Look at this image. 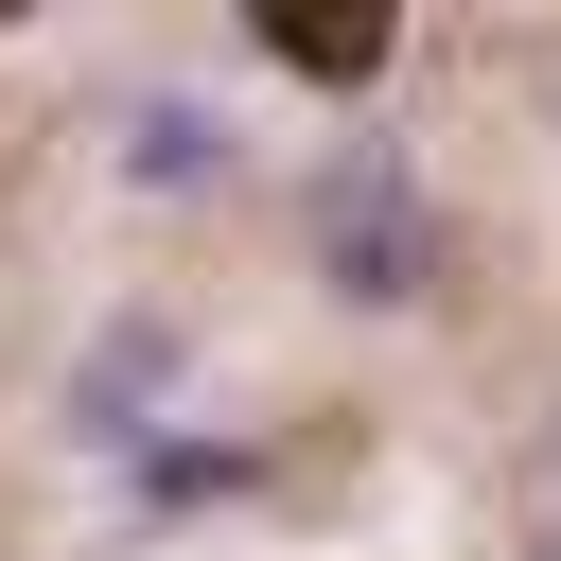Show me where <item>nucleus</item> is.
I'll list each match as a JSON object with an SVG mask.
<instances>
[{"instance_id":"f257e3e1","label":"nucleus","mask_w":561,"mask_h":561,"mask_svg":"<svg viewBox=\"0 0 561 561\" xmlns=\"http://www.w3.org/2000/svg\"><path fill=\"white\" fill-rule=\"evenodd\" d=\"M316 263H333V298H368V316H403L421 298V193H403V158H351L333 193H316Z\"/></svg>"},{"instance_id":"f03ea898","label":"nucleus","mask_w":561,"mask_h":561,"mask_svg":"<svg viewBox=\"0 0 561 561\" xmlns=\"http://www.w3.org/2000/svg\"><path fill=\"white\" fill-rule=\"evenodd\" d=\"M158 386H175V333H158V316H123V333L88 351V386H70V438H105V456H123Z\"/></svg>"},{"instance_id":"7ed1b4c3","label":"nucleus","mask_w":561,"mask_h":561,"mask_svg":"<svg viewBox=\"0 0 561 561\" xmlns=\"http://www.w3.org/2000/svg\"><path fill=\"white\" fill-rule=\"evenodd\" d=\"M123 175H140V193H210V175H228V123H210L193 88H158V105L123 123Z\"/></svg>"},{"instance_id":"20e7f679","label":"nucleus","mask_w":561,"mask_h":561,"mask_svg":"<svg viewBox=\"0 0 561 561\" xmlns=\"http://www.w3.org/2000/svg\"><path fill=\"white\" fill-rule=\"evenodd\" d=\"M228 473H245V456H210V438H175V456H140V491H158V508H193V491H228Z\"/></svg>"}]
</instances>
